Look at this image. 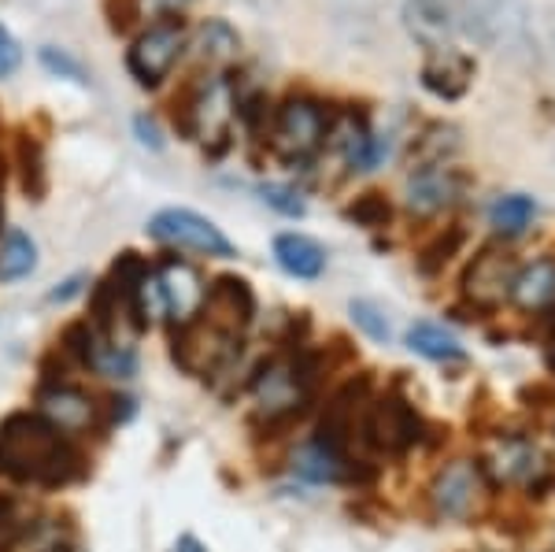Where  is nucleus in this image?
Listing matches in <instances>:
<instances>
[{
	"label": "nucleus",
	"mask_w": 555,
	"mask_h": 552,
	"mask_svg": "<svg viewBox=\"0 0 555 552\" xmlns=\"http://www.w3.org/2000/svg\"><path fill=\"white\" fill-rule=\"evenodd\" d=\"M274 256L297 279H319L326 271V248L308 234H278L274 238Z\"/></svg>",
	"instance_id": "nucleus-18"
},
{
	"label": "nucleus",
	"mask_w": 555,
	"mask_h": 552,
	"mask_svg": "<svg viewBox=\"0 0 555 552\" xmlns=\"http://www.w3.org/2000/svg\"><path fill=\"white\" fill-rule=\"evenodd\" d=\"M489 219H492V230H496V234L518 238L537 219V201L526 197V193H507V197H500L492 204Z\"/></svg>",
	"instance_id": "nucleus-20"
},
{
	"label": "nucleus",
	"mask_w": 555,
	"mask_h": 552,
	"mask_svg": "<svg viewBox=\"0 0 555 552\" xmlns=\"http://www.w3.org/2000/svg\"><path fill=\"white\" fill-rule=\"evenodd\" d=\"M30 527H34V523L23 515L20 501H12V497H0V552L20 545V538Z\"/></svg>",
	"instance_id": "nucleus-26"
},
{
	"label": "nucleus",
	"mask_w": 555,
	"mask_h": 552,
	"mask_svg": "<svg viewBox=\"0 0 555 552\" xmlns=\"http://www.w3.org/2000/svg\"><path fill=\"white\" fill-rule=\"evenodd\" d=\"M337 145H341V153L352 171H374L385 156L382 138L371 133V127H366L363 119H348L345 127L337 130Z\"/></svg>",
	"instance_id": "nucleus-19"
},
{
	"label": "nucleus",
	"mask_w": 555,
	"mask_h": 552,
	"mask_svg": "<svg viewBox=\"0 0 555 552\" xmlns=\"http://www.w3.org/2000/svg\"><path fill=\"white\" fill-rule=\"evenodd\" d=\"M89 363H93V368L107 378H130L133 371H138V356H133V349H127V345L101 342V337H96Z\"/></svg>",
	"instance_id": "nucleus-23"
},
{
	"label": "nucleus",
	"mask_w": 555,
	"mask_h": 552,
	"mask_svg": "<svg viewBox=\"0 0 555 552\" xmlns=\"http://www.w3.org/2000/svg\"><path fill=\"white\" fill-rule=\"evenodd\" d=\"M253 316H256V297L245 279L222 274V279H215V286H208V293H204L201 319H208L219 331L241 337L248 331V323H253Z\"/></svg>",
	"instance_id": "nucleus-11"
},
{
	"label": "nucleus",
	"mask_w": 555,
	"mask_h": 552,
	"mask_svg": "<svg viewBox=\"0 0 555 552\" xmlns=\"http://www.w3.org/2000/svg\"><path fill=\"white\" fill-rule=\"evenodd\" d=\"M463 190V175H455L452 167L426 164L423 171L408 182V208L418 216H434V211L449 208Z\"/></svg>",
	"instance_id": "nucleus-14"
},
{
	"label": "nucleus",
	"mask_w": 555,
	"mask_h": 552,
	"mask_svg": "<svg viewBox=\"0 0 555 552\" xmlns=\"http://www.w3.org/2000/svg\"><path fill=\"white\" fill-rule=\"evenodd\" d=\"M518 264L507 248H481L470 260L467 274H463V297L470 300L478 311H496L504 300H512V286H515Z\"/></svg>",
	"instance_id": "nucleus-7"
},
{
	"label": "nucleus",
	"mask_w": 555,
	"mask_h": 552,
	"mask_svg": "<svg viewBox=\"0 0 555 552\" xmlns=\"http://www.w3.org/2000/svg\"><path fill=\"white\" fill-rule=\"evenodd\" d=\"M345 216L352 222H360V227H366V230H382L385 222L392 219V208L382 193H363V197H356L352 204H348Z\"/></svg>",
	"instance_id": "nucleus-25"
},
{
	"label": "nucleus",
	"mask_w": 555,
	"mask_h": 552,
	"mask_svg": "<svg viewBox=\"0 0 555 552\" xmlns=\"http://www.w3.org/2000/svg\"><path fill=\"white\" fill-rule=\"evenodd\" d=\"M470 78H474V60L455 49H434L423 67V86L429 93L444 97V101H455V97L467 93Z\"/></svg>",
	"instance_id": "nucleus-16"
},
{
	"label": "nucleus",
	"mask_w": 555,
	"mask_h": 552,
	"mask_svg": "<svg viewBox=\"0 0 555 552\" xmlns=\"http://www.w3.org/2000/svg\"><path fill=\"white\" fill-rule=\"evenodd\" d=\"M185 112H190L185 133H196L201 141H222L230 130V119L237 112V97L227 78H211V82H204V89L196 93V101Z\"/></svg>",
	"instance_id": "nucleus-12"
},
{
	"label": "nucleus",
	"mask_w": 555,
	"mask_h": 552,
	"mask_svg": "<svg viewBox=\"0 0 555 552\" xmlns=\"http://www.w3.org/2000/svg\"><path fill=\"white\" fill-rule=\"evenodd\" d=\"M41 64L49 67V70H64V75L78 78V82H86L82 67H78V64H75V60H70V56H64V52H56V49H44V52H41Z\"/></svg>",
	"instance_id": "nucleus-32"
},
{
	"label": "nucleus",
	"mask_w": 555,
	"mask_h": 552,
	"mask_svg": "<svg viewBox=\"0 0 555 552\" xmlns=\"http://www.w3.org/2000/svg\"><path fill=\"white\" fill-rule=\"evenodd\" d=\"M190 0H130L127 23H133V15H149V20H175Z\"/></svg>",
	"instance_id": "nucleus-29"
},
{
	"label": "nucleus",
	"mask_w": 555,
	"mask_h": 552,
	"mask_svg": "<svg viewBox=\"0 0 555 552\" xmlns=\"http://www.w3.org/2000/svg\"><path fill=\"white\" fill-rule=\"evenodd\" d=\"M478 467L486 475V483L492 486H522L530 493H544L552 483V464L522 434H500V438H492L486 445V452H481Z\"/></svg>",
	"instance_id": "nucleus-2"
},
{
	"label": "nucleus",
	"mask_w": 555,
	"mask_h": 552,
	"mask_svg": "<svg viewBox=\"0 0 555 552\" xmlns=\"http://www.w3.org/2000/svg\"><path fill=\"white\" fill-rule=\"evenodd\" d=\"M460 245H463V230H460V227H452L449 234H441L434 245L423 248V256H418V267H423L426 274L441 271V267L455 256V248H460Z\"/></svg>",
	"instance_id": "nucleus-27"
},
{
	"label": "nucleus",
	"mask_w": 555,
	"mask_h": 552,
	"mask_svg": "<svg viewBox=\"0 0 555 552\" xmlns=\"http://www.w3.org/2000/svg\"><path fill=\"white\" fill-rule=\"evenodd\" d=\"M20 67V44H15L12 34L0 26V78L12 75V70Z\"/></svg>",
	"instance_id": "nucleus-33"
},
{
	"label": "nucleus",
	"mask_w": 555,
	"mask_h": 552,
	"mask_svg": "<svg viewBox=\"0 0 555 552\" xmlns=\"http://www.w3.org/2000/svg\"><path fill=\"white\" fill-rule=\"evenodd\" d=\"M38 405H41V415L56 426L60 434H82L93 426V415H96L93 400H89L86 394H78V389H70V386L41 389Z\"/></svg>",
	"instance_id": "nucleus-15"
},
{
	"label": "nucleus",
	"mask_w": 555,
	"mask_h": 552,
	"mask_svg": "<svg viewBox=\"0 0 555 552\" xmlns=\"http://www.w3.org/2000/svg\"><path fill=\"white\" fill-rule=\"evenodd\" d=\"M196 49H201L204 56L211 60V64H227V60L237 56V34L230 30L227 23H208L201 30V41H196Z\"/></svg>",
	"instance_id": "nucleus-24"
},
{
	"label": "nucleus",
	"mask_w": 555,
	"mask_h": 552,
	"mask_svg": "<svg viewBox=\"0 0 555 552\" xmlns=\"http://www.w3.org/2000/svg\"><path fill=\"white\" fill-rule=\"evenodd\" d=\"M38 264V248L23 230H8L4 242H0V279L4 282H20L34 271Z\"/></svg>",
	"instance_id": "nucleus-22"
},
{
	"label": "nucleus",
	"mask_w": 555,
	"mask_h": 552,
	"mask_svg": "<svg viewBox=\"0 0 555 552\" xmlns=\"http://www.w3.org/2000/svg\"><path fill=\"white\" fill-rule=\"evenodd\" d=\"M326 133H330V119L322 112V104L308 101V97H297V101H285L278 108L271 145L285 159H308L311 153H319Z\"/></svg>",
	"instance_id": "nucleus-5"
},
{
	"label": "nucleus",
	"mask_w": 555,
	"mask_h": 552,
	"mask_svg": "<svg viewBox=\"0 0 555 552\" xmlns=\"http://www.w3.org/2000/svg\"><path fill=\"white\" fill-rule=\"evenodd\" d=\"M82 282H86L82 274H75L70 282H64V290H52V293H49V300H70L78 290H82Z\"/></svg>",
	"instance_id": "nucleus-35"
},
{
	"label": "nucleus",
	"mask_w": 555,
	"mask_h": 552,
	"mask_svg": "<svg viewBox=\"0 0 555 552\" xmlns=\"http://www.w3.org/2000/svg\"><path fill=\"white\" fill-rule=\"evenodd\" d=\"M311 382H315V363L311 360H271L256 371L253 394L263 420H289L311 397Z\"/></svg>",
	"instance_id": "nucleus-3"
},
{
	"label": "nucleus",
	"mask_w": 555,
	"mask_h": 552,
	"mask_svg": "<svg viewBox=\"0 0 555 552\" xmlns=\"http://www.w3.org/2000/svg\"><path fill=\"white\" fill-rule=\"evenodd\" d=\"M156 279H159V290H164L167 316H171L178 326L193 323L204 308V293H208L201 274H196V267L171 256V260H164L156 267Z\"/></svg>",
	"instance_id": "nucleus-13"
},
{
	"label": "nucleus",
	"mask_w": 555,
	"mask_h": 552,
	"mask_svg": "<svg viewBox=\"0 0 555 552\" xmlns=\"http://www.w3.org/2000/svg\"><path fill=\"white\" fill-rule=\"evenodd\" d=\"M237 342L241 337L219 331L208 319L196 316L193 323L175 331V360L182 363L190 375H219L237 356Z\"/></svg>",
	"instance_id": "nucleus-6"
},
{
	"label": "nucleus",
	"mask_w": 555,
	"mask_h": 552,
	"mask_svg": "<svg viewBox=\"0 0 555 552\" xmlns=\"http://www.w3.org/2000/svg\"><path fill=\"white\" fill-rule=\"evenodd\" d=\"M78 457L44 415H8L0 423V471L20 483L60 486L75 475Z\"/></svg>",
	"instance_id": "nucleus-1"
},
{
	"label": "nucleus",
	"mask_w": 555,
	"mask_h": 552,
	"mask_svg": "<svg viewBox=\"0 0 555 552\" xmlns=\"http://www.w3.org/2000/svg\"><path fill=\"white\" fill-rule=\"evenodd\" d=\"M23 182L30 193H41L44 190V178H41V156H38V145H30V141H23Z\"/></svg>",
	"instance_id": "nucleus-31"
},
{
	"label": "nucleus",
	"mask_w": 555,
	"mask_h": 552,
	"mask_svg": "<svg viewBox=\"0 0 555 552\" xmlns=\"http://www.w3.org/2000/svg\"><path fill=\"white\" fill-rule=\"evenodd\" d=\"M352 319L371 342H389V319L382 316L374 300H352Z\"/></svg>",
	"instance_id": "nucleus-28"
},
{
	"label": "nucleus",
	"mask_w": 555,
	"mask_h": 552,
	"mask_svg": "<svg viewBox=\"0 0 555 552\" xmlns=\"http://www.w3.org/2000/svg\"><path fill=\"white\" fill-rule=\"evenodd\" d=\"M363 434L374 449L389 452V457H400V452H408L411 445L423 438V420H418V412L404 397L389 394V397L374 400L363 412Z\"/></svg>",
	"instance_id": "nucleus-8"
},
{
	"label": "nucleus",
	"mask_w": 555,
	"mask_h": 552,
	"mask_svg": "<svg viewBox=\"0 0 555 552\" xmlns=\"http://www.w3.org/2000/svg\"><path fill=\"white\" fill-rule=\"evenodd\" d=\"M408 345L418 356H426V360H463V345L437 323H415L408 331Z\"/></svg>",
	"instance_id": "nucleus-21"
},
{
	"label": "nucleus",
	"mask_w": 555,
	"mask_h": 552,
	"mask_svg": "<svg viewBox=\"0 0 555 552\" xmlns=\"http://www.w3.org/2000/svg\"><path fill=\"white\" fill-rule=\"evenodd\" d=\"M138 130H141V141H145V145H152V149H159V145H164V141H159L156 123L145 119V115H141V119H138Z\"/></svg>",
	"instance_id": "nucleus-34"
},
{
	"label": "nucleus",
	"mask_w": 555,
	"mask_h": 552,
	"mask_svg": "<svg viewBox=\"0 0 555 552\" xmlns=\"http://www.w3.org/2000/svg\"><path fill=\"white\" fill-rule=\"evenodd\" d=\"M512 300L522 311H552L555 308V260L541 256L515 274Z\"/></svg>",
	"instance_id": "nucleus-17"
},
{
	"label": "nucleus",
	"mask_w": 555,
	"mask_h": 552,
	"mask_svg": "<svg viewBox=\"0 0 555 552\" xmlns=\"http://www.w3.org/2000/svg\"><path fill=\"white\" fill-rule=\"evenodd\" d=\"M185 49V26L175 23V20H164L156 26H149L138 41H133L127 64H130V75L138 78L141 86H159L171 67L178 64Z\"/></svg>",
	"instance_id": "nucleus-9"
},
{
	"label": "nucleus",
	"mask_w": 555,
	"mask_h": 552,
	"mask_svg": "<svg viewBox=\"0 0 555 552\" xmlns=\"http://www.w3.org/2000/svg\"><path fill=\"white\" fill-rule=\"evenodd\" d=\"M149 238H156V242H164V245H175V248H190V253L219 256V260L237 256L234 245H230V238L222 234L211 219L196 216V211H190V208L156 211L149 222Z\"/></svg>",
	"instance_id": "nucleus-4"
},
{
	"label": "nucleus",
	"mask_w": 555,
	"mask_h": 552,
	"mask_svg": "<svg viewBox=\"0 0 555 552\" xmlns=\"http://www.w3.org/2000/svg\"><path fill=\"white\" fill-rule=\"evenodd\" d=\"M552 368H555V356H552Z\"/></svg>",
	"instance_id": "nucleus-37"
},
{
	"label": "nucleus",
	"mask_w": 555,
	"mask_h": 552,
	"mask_svg": "<svg viewBox=\"0 0 555 552\" xmlns=\"http://www.w3.org/2000/svg\"><path fill=\"white\" fill-rule=\"evenodd\" d=\"M481 489H486V475L474 460H452L437 471L434 486H429V504L441 519H467L478 504Z\"/></svg>",
	"instance_id": "nucleus-10"
},
{
	"label": "nucleus",
	"mask_w": 555,
	"mask_h": 552,
	"mask_svg": "<svg viewBox=\"0 0 555 552\" xmlns=\"http://www.w3.org/2000/svg\"><path fill=\"white\" fill-rule=\"evenodd\" d=\"M171 552H208V549H204L201 541L193 538V534H182V538L175 541V549H171Z\"/></svg>",
	"instance_id": "nucleus-36"
},
{
	"label": "nucleus",
	"mask_w": 555,
	"mask_h": 552,
	"mask_svg": "<svg viewBox=\"0 0 555 552\" xmlns=\"http://www.w3.org/2000/svg\"><path fill=\"white\" fill-rule=\"evenodd\" d=\"M263 201L271 204V208H278L282 216H304V201H300V193L297 190H289V185H263Z\"/></svg>",
	"instance_id": "nucleus-30"
}]
</instances>
